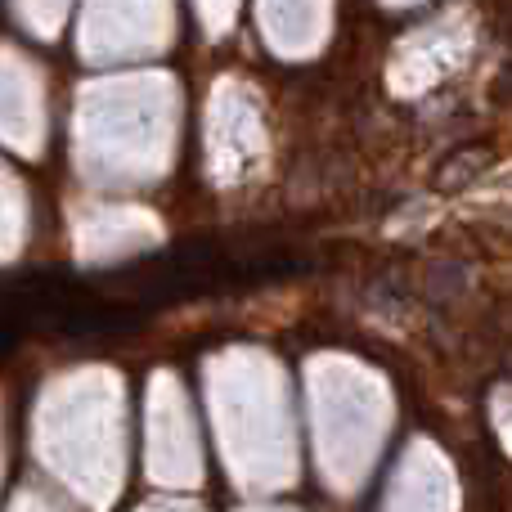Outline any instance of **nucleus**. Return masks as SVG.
<instances>
[{
    "mask_svg": "<svg viewBox=\"0 0 512 512\" xmlns=\"http://www.w3.org/2000/svg\"><path fill=\"white\" fill-rule=\"evenodd\" d=\"M144 477L167 495H194L207 477L198 409L176 373H153L144 391Z\"/></svg>",
    "mask_w": 512,
    "mask_h": 512,
    "instance_id": "obj_5",
    "label": "nucleus"
},
{
    "mask_svg": "<svg viewBox=\"0 0 512 512\" xmlns=\"http://www.w3.org/2000/svg\"><path fill=\"white\" fill-rule=\"evenodd\" d=\"M203 400L216 454L248 499L279 495L297 481V414L288 378L270 351L230 346L203 364Z\"/></svg>",
    "mask_w": 512,
    "mask_h": 512,
    "instance_id": "obj_1",
    "label": "nucleus"
},
{
    "mask_svg": "<svg viewBox=\"0 0 512 512\" xmlns=\"http://www.w3.org/2000/svg\"><path fill=\"white\" fill-rule=\"evenodd\" d=\"M243 512H297V508H274V504H252V508H243Z\"/></svg>",
    "mask_w": 512,
    "mask_h": 512,
    "instance_id": "obj_11",
    "label": "nucleus"
},
{
    "mask_svg": "<svg viewBox=\"0 0 512 512\" xmlns=\"http://www.w3.org/2000/svg\"><path fill=\"white\" fill-rule=\"evenodd\" d=\"M14 512H68V508H59L54 499H45L41 490H23V499H18Z\"/></svg>",
    "mask_w": 512,
    "mask_h": 512,
    "instance_id": "obj_10",
    "label": "nucleus"
},
{
    "mask_svg": "<svg viewBox=\"0 0 512 512\" xmlns=\"http://www.w3.org/2000/svg\"><path fill=\"white\" fill-rule=\"evenodd\" d=\"M382 512H459V481L432 441H414L400 454Z\"/></svg>",
    "mask_w": 512,
    "mask_h": 512,
    "instance_id": "obj_8",
    "label": "nucleus"
},
{
    "mask_svg": "<svg viewBox=\"0 0 512 512\" xmlns=\"http://www.w3.org/2000/svg\"><path fill=\"white\" fill-rule=\"evenodd\" d=\"M135 512H207V508L194 504L189 495H158V499H149V504H140Z\"/></svg>",
    "mask_w": 512,
    "mask_h": 512,
    "instance_id": "obj_9",
    "label": "nucleus"
},
{
    "mask_svg": "<svg viewBox=\"0 0 512 512\" xmlns=\"http://www.w3.org/2000/svg\"><path fill=\"white\" fill-rule=\"evenodd\" d=\"M265 149H270V140H265L261 95L248 81L225 77L207 99V117H203L207 176L216 185H243L265 162Z\"/></svg>",
    "mask_w": 512,
    "mask_h": 512,
    "instance_id": "obj_6",
    "label": "nucleus"
},
{
    "mask_svg": "<svg viewBox=\"0 0 512 512\" xmlns=\"http://www.w3.org/2000/svg\"><path fill=\"white\" fill-rule=\"evenodd\" d=\"M180 149V86L162 72L90 81L72 113V162L95 189H144Z\"/></svg>",
    "mask_w": 512,
    "mask_h": 512,
    "instance_id": "obj_2",
    "label": "nucleus"
},
{
    "mask_svg": "<svg viewBox=\"0 0 512 512\" xmlns=\"http://www.w3.org/2000/svg\"><path fill=\"white\" fill-rule=\"evenodd\" d=\"M72 239L81 261L104 265L162 243V221L140 203H81L72 216Z\"/></svg>",
    "mask_w": 512,
    "mask_h": 512,
    "instance_id": "obj_7",
    "label": "nucleus"
},
{
    "mask_svg": "<svg viewBox=\"0 0 512 512\" xmlns=\"http://www.w3.org/2000/svg\"><path fill=\"white\" fill-rule=\"evenodd\" d=\"M306 409L319 481L333 495H355L373 477L391 436V387L369 364L319 355L306 364Z\"/></svg>",
    "mask_w": 512,
    "mask_h": 512,
    "instance_id": "obj_4",
    "label": "nucleus"
},
{
    "mask_svg": "<svg viewBox=\"0 0 512 512\" xmlns=\"http://www.w3.org/2000/svg\"><path fill=\"white\" fill-rule=\"evenodd\" d=\"M36 454L72 499L104 512L122 495L131 468L126 382L99 364L54 378L36 409Z\"/></svg>",
    "mask_w": 512,
    "mask_h": 512,
    "instance_id": "obj_3",
    "label": "nucleus"
}]
</instances>
